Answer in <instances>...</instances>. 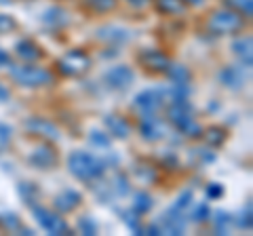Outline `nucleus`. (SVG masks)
<instances>
[{
  "label": "nucleus",
  "instance_id": "f257e3e1",
  "mask_svg": "<svg viewBox=\"0 0 253 236\" xmlns=\"http://www.w3.org/2000/svg\"><path fill=\"white\" fill-rule=\"evenodd\" d=\"M68 167H70V173L76 179H81V182H97L106 173V162L84 150H74L70 154Z\"/></svg>",
  "mask_w": 253,
  "mask_h": 236
},
{
  "label": "nucleus",
  "instance_id": "f03ea898",
  "mask_svg": "<svg viewBox=\"0 0 253 236\" xmlns=\"http://www.w3.org/2000/svg\"><path fill=\"white\" fill-rule=\"evenodd\" d=\"M11 78L21 86H49L55 82V74L46 68H38V66H13L11 68Z\"/></svg>",
  "mask_w": 253,
  "mask_h": 236
},
{
  "label": "nucleus",
  "instance_id": "7ed1b4c3",
  "mask_svg": "<svg viewBox=\"0 0 253 236\" xmlns=\"http://www.w3.org/2000/svg\"><path fill=\"white\" fill-rule=\"evenodd\" d=\"M57 70L61 76H84L91 70V55L84 49H72L57 59Z\"/></svg>",
  "mask_w": 253,
  "mask_h": 236
},
{
  "label": "nucleus",
  "instance_id": "20e7f679",
  "mask_svg": "<svg viewBox=\"0 0 253 236\" xmlns=\"http://www.w3.org/2000/svg\"><path fill=\"white\" fill-rule=\"evenodd\" d=\"M207 28H209V32L219 34V36L221 34H236L245 28V17L241 13H236L234 9L232 11L230 9L217 11L207 19Z\"/></svg>",
  "mask_w": 253,
  "mask_h": 236
},
{
  "label": "nucleus",
  "instance_id": "39448f33",
  "mask_svg": "<svg viewBox=\"0 0 253 236\" xmlns=\"http://www.w3.org/2000/svg\"><path fill=\"white\" fill-rule=\"evenodd\" d=\"M32 213H34L38 226H41L46 234H72L70 226L66 224V219H63L59 213H55V211L34 204V207H32Z\"/></svg>",
  "mask_w": 253,
  "mask_h": 236
},
{
  "label": "nucleus",
  "instance_id": "423d86ee",
  "mask_svg": "<svg viewBox=\"0 0 253 236\" xmlns=\"http://www.w3.org/2000/svg\"><path fill=\"white\" fill-rule=\"evenodd\" d=\"M165 104V89H148L141 91L133 99V110H137L141 116L156 114Z\"/></svg>",
  "mask_w": 253,
  "mask_h": 236
},
{
  "label": "nucleus",
  "instance_id": "0eeeda50",
  "mask_svg": "<svg viewBox=\"0 0 253 236\" xmlns=\"http://www.w3.org/2000/svg\"><path fill=\"white\" fill-rule=\"evenodd\" d=\"M23 129H26L30 135H36V137H42V139H49V141H59L61 133L59 129L55 127L51 120H46L42 116H32L23 122Z\"/></svg>",
  "mask_w": 253,
  "mask_h": 236
},
{
  "label": "nucleus",
  "instance_id": "6e6552de",
  "mask_svg": "<svg viewBox=\"0 0 253 236\" xmlns=\"http://www.w3.org/2000/svg\"><path fill=\"white\" fill-rule=\"evenodd\" d=\"M137 59H139V64L144 66L148 72H152V74H165V72H167V68L171 66V57L167 53L158 51V49L141 51L137 55Z\"/></svg>",
  "mask_w": 253,
  "mask_h": 236
},
{
  "label": "nucleus",
  "instance_id": "1a4fd4ad",
  "mask_svg": "<svg viewBox=\"0 0 253 236\" xmlns=\"http://www.w3.org/2000/svg\"><path fill=\"white\" fill-rule=\"evenodd\" d=\"M133 80H135V72H133V68H129V66H114V68L106 70V74H104V82L110 89H116V91L129 89Z\"/></svg>",
  "mask_w": 253,
  "mask_h": 236
},
{
  "label": "nucleus",
  "instance_id": "9d476101",
  "mask_svg": "<svg viewBox=\"0 0 253 236\" xmlns=\"http://www.w3.org/2000/svg\"><path fill=\"white\" fill-rule=\"evenodd\" d=\"M158 228H161V234H184L186 232V217H184V211H179L175 207L167 209L161 217V222L156 224Z\"/></svg>",
  "mask_w": 253,
  "mask_h": 236
},
{
  "label": "nucleus",
  "instance_id": "9b49d317",
  "mask_svg": "<svg viewBox=\"0 0 253 236\" xmlns=\"http://www.w3.org/2000/svg\"><path fill=\"white\" fill-rule=\"evenodd\" d=\"M59 156L53 150V146H38L34 152L28 156V162L36 169H53L57 164Z\"/></svg>",
  "mask_w": 253,
  "mask_h": 236
},
{
  "label": "nucleus",
  "instance_id": "f8f14e48",
  "mask_svg": "<svg viewBox=\"0 0 253 236\" xmlns=\"http://www.w3.org/2000/svg\"><path fill=\"white\" fill-rule=\"evenodd\" d=\"M139 131H141V137L148 139V141H158V139H163V137H165V124L158 120L156 114L141 116Z\"/></svg>",
  "mask_w": 253,
  "mask_h": 236
},
{
  "label": "nucleus",
  "instance_id": "ddd939ff",
  "mask_svg": "<svg viewBox=\"0 0 253 236\" xmlns=\"http://www.w3.org/2000/svg\"><path fill=\"white\" fill-rule=\"evenodd\" d=\"M219 80L224 86H228V89H234V91L243 89L245 80H247V76H245V66H226L219 72Z\"/></svg>",
  "mask_w": 253,
  "mask_h": 236
},
{
  "label": "nucleus",
  "instance_id": "4468645a",
  "mask_svg": "<svg viewBox=\"0 0 253 236\" xmlns=\"http://www.w3.org/2000/svg\"><path fill=\"white\" fill-rule=\"evenodd\" d=\"M104 124H106L108 131H110V137L126 139V137L131 135V124L121 114H106L104 116Z\"/></svg>",
  "mask_w": 253,
  "mask_h": 236
},
{
  "label": "nucleus",
  "instance_id": "2eb2a0df",
  "mask_svg": "<svg viewBox=\"0 0 253 236\" xmlns=\"http://www.w3.org/2000/svg\"><path fill=\"white\" fill-rule=\"evenodd\" d=\"M167 118H169V122H173L177 129H181L190 120H194L192 106H190L188 101H184V104H171V108L167 110Z\"/></svg>",
  "mask_w": 253,
  "mask_h": 236
},
{
  "label": "nucleus",
  "instance_id": "dca6fc26",
  "mask_svg": "<svg viewBox=\"0 0 253 236\" xmlns=\"http://www.w3.org/2000/svg\"><path fill=\"white\" fill-rule=\"evenodd\" d=\"M83 200V194L76 192V190H63L55 196V209H57V213H70V211H74L78 204Z\"/></svg>",
  "mask_w": 253,
  "mask_h": 236
},
{
  "label": "nucleus",
  "instance_id": "f3484780",
  "mask_svg": "<svg viewBox=\"0 0 253 236\" xmlns=\"http://www.w3.org/2000/svg\"><path fill=\"white\" fill-rule=\"evenodd\" d=\"M15 53H17L23 61H36L44 55L41 46H38L34 40H30V38H21V40L15 44Z\"/></svg>",
  "mask_w": 253,
  "mask_h": 236
},
{
  "label": "nucleus",
  "instance_id": "a211bd4d",
  "mask_svg": "<svg viewBox=\"0 0 253 236\" xmlns=\"http://www.w3.org/2000/svg\"><path fill=\"white\" fill-rule=\"evenodd\" d=\"M158 13L169 15V17H179V15H186L188 4L186 0H154Z\"/></svg>",
  "mask_w": 253,
  "mask_h": 236
},
{
  "label": "nucleus",
  "instance_id": "6ab92c4d",
  "mask_svg": "<svg viewBox=\"0 0 253 236\" xmlns=\"http://www.w3.org/2000/svg\"><path fill=\"white\" fill-rule=\"evenodd\" d=\"M232 51L241 57L245 68H251V64H253V57H251V36L236 38V40L232 42Z\"/></svg>",
  "mask_w": 253,
  "mask_h": 236
},
{
  "label": "nucleus",
  "instance_id": "aec40b11",
  "mask_svg": "<svg viewBox=\"0 0 253 236\" xmlns=\"http://www.w3.org/2000/svg\"><path fill=\"white\" fill-rule=\"evenodd\" d=\"M169 76V80L173 84H190V80H192V72L184 66V64H173L167 68V72H165Z\"/></svg>",
  "mask_w": 253,
  "mask_h": 236
},
{
  "label": "nucleus",
  "instance_id": "412c9836",
  "mask_svg": "<svg viewBox=\"0 0 253 236\" xmlns=\"http://www.w3.org/2000/svg\"><path fill=\"white\" fill-rule=\"evenodd\" d=\"M97 38H101V40L106 42H126L129 40V32L123 28H116V26H110V28H101L97 30Z\"/></svg>",
  "mask_w": 253,
  "mask_h": 236
},
{
  "label": "nucleus",
  "instance_id": "4be33fe9",
  "mask_svg": "<svg viewBox=\"0 0 253 236\" xmlns=\"http://www.w3.org/2000/svg\"><path fill=\"white\" fill-rule=\"evenodd\" d=\"M154 207V200H152V196H150L148 192L144 190H139L133 194V200H131V211H135L137 215H146L150 209Z\"/></svg>",
  "mask_w": 253,
  "mask_h": 236
},
{
  "label": "nucleus",
  "instance_id": "5701e85b",
  "mask_svg": "<svg viewBox=\"0 0 253 236\" xmlns=\"http://www.w3.org/2000/svg\"><path fill=\"white\" fill-rule=\"evenodd\" d=\"M190 93H192L190 84H173L171 89H165V99H169L171 104H184L188 101Z\"/></svg>",
  "mask_w": 253,
  "mask_h": 236
},
{
  "label": "nucleus",
  "instance_id": "b1692460",
  "mask_svg": "<svg viewBox=\"0 0 253 236\" xmlns=\"http://www.w3.org/2000/svg\"><path fill=\"white\" fill-rule=\"evenodd\" d=\"M42 21L46 23V26H53V28H63V26H68V21H70V17H68V13L63 11V9H49V11H44V15H42Z\"/></svg>",
  "mask_w": 253,
  "mask_h": 236
},
{
  "label": "nucleus",
  "instance_id": "393cba45",
  "mask_svg": "<svg viewBox=\"0 0 253 236\" xmlns=\"http://www.w3.org/2000/svg\"><path fill=\"white\" fill-rule=\"evenodd\" d=\"M83 6L91 13H110L118 6V0H83Z\"/></svg>",
  "mask_w": 253,
  "mask_h": 236
},
{
  "label": "nucleus",
  "instance_id": "a878e982",
  "mask_svg": "<svg viewBox=\"0 0 253 236\" xmlns=\"http://www.w3.org/2000/svg\"><path fill=\"white\" fill-rule=\"evenodd\" d=\"M17 192H19L21 198L30 204V207H34L36 200H38V194H41L38 186L32 184V182H21V184H17Z\"/></svg>",
  "mask_w": 253,
  "mask_h": 236
},
{
  "label": "nucleus",
  "instance_id": "bb28decb",
  "mask_svg": "<svg viewBox=\"0 0 253 236\" xmlns=\"http://www.w3.org/2000/svg\"><path fill=\"white\" fill-rule=\"evenodd\" d=\"M203 135H205V141H207V146H211V148H219V146H224V141H226V137H228V133L221 129V127H211V129L205 131Z\"/></svg>",
  "mask_w": 253,
  "mask_h": 236
},
{
  "label": "nucleus",
  "instance_id": "cd10ccee",
  "mask_svg": "<svg viewBox=\"0 0 253 236\" xmlns=\"http://www.w3.org/2000/svg\"><path fill=\"white\" fill-rule=\"evenodd\" d=\"M0 228L6 232H17L21 230V219L13 211H4V213H0Z\"/></svg>",
  "mask_w": 253,
  "mask_h": 236
},
{
  "label": "nucleus",
  "instance_id": "c85d7f7f",
  "mask_svg": "<svg viewBox=\"0 0 253 236\" xmlns=\"http://www.w3.org/2000/svg\"><path fill=\"white\" fill-rule=\"evenodd\" d=\"M89 141L93 148H99V150H108L110 144H112V137L110 133H104V131H91L89 133Z\"/></svg>",
  "mask_w": 253,
  "mask_h": 236
},
{
  "label": "nucleus",
  "instance_id": "c756f323",
  "mask_svg": "<svg viewBox=\"0 0 253 236\" xmlns=\"http://www.w3.org/2000/svg\"><path fill=\"white\" fill-rule=\"evenodd\" d=\"M135 175L141 179L144 184H154L158 173L154 167H150V164H135Z\"/></svg>",
  "mask_w": 253,
  "mask_h": 236
},
{
  "label": "nucleus",
  "instance_id": "7c9ffc66",
  "mask_svg": "<svg viewBox=\"0 0 253 236\" xmlns=\"http://www.w3.org/2000/svg\"><path fill=\"white\" fill-rule=\"evenodd\" d=\"M211 219H213V226H215L217 234L228 232V228H230V224H232V217L228 215L226 211H215V217H211Z\"/></svg>",
  "mask_w": 253,
  "mask_h": 236
},
{
  "label": "nucleus",
  "instance_id": "2f4dec72",
  "mask_svg": "<svg viewBox=\"0 0 253 236\" xmlns=\"http://www.w3.org/2000/svg\"><path fill=\"white\" fill-rule=\"evenodd\" d=\"M226 6L236 9V13L245 15V17H251L253 15V0H226Z\"/></svg>",
  "mask_w": 253,
  "mask_h": 236
},
{
  "label": "nucleus",
  "instance_id": "473e14b6",
  "mask_svg": "<svg viewBox=\"0 0 253 236\" xmlns=\"http://www.w3.org/2000/svg\"><path fill=\"white\" fill-rule=\"evenodd\" d=\"M76 228H78V232L84 234V236H93V234H97V224H95V222H93V217H89V215L78 217Z\"/></svg>",
  "mask_w": 253,
  "mask_h": 236
},
{
  "label": "nucleus",
  "instance_id": "72a5a7b5",
  "mask_svg": "<svg viewBox=\"0 0 253 236\" xmlns=\"http://www.w3.org/2000/svg\"><path fill=\"white\" fill-rule=\"evenodd\" d=\"M190 217H192V222H196V224H203V222H207V219H211V209H209V204H207V202L196 204V207L192 209V213H190Z\"/></svg>",
  "mask_w": 253,
  "mask_h": 236
},
{
  "label": "nucleus",
  "instance_id": "f704fd0d",
  "mask_svg": "<svg viewBox=\"0 0 253 236\" xmlns=\"http://www.w3.org/2000/svg\"><path fill=\"white\" fill-rule=\"evenodd\" d=\"M112 188H114V194H118V196L129 194V182H126V175L118 173V175L114 177V182H112Z\"/></svg>",
  "mask_w": 253,
  "mask_h": 236
},
{
  "label": "nucleus",
  "instance_id": "c9c22d12",
  "mask_svg": "<svg viewBox=\"0 0 253 236\" xmlns=\"http://www.w3.org/2000/svg\"><path fill=\"white\" fill-rule=\"evenodd\" d=\"M123 222L129 226L135 234L141 232V228H139V215L135 213V211H125V213H123Z\"/></svg>",
  "mask_w": 253,
  "mask_h": 236
},
{
  "label": "nucleus",
  "instance_id": "e433bc0d",
  "mask_svg": "<svg viewBox=\"0 0 253 236\" xmlns=\"http://www.w3.org/2000/svg\"><path fill=\"white\" fill-rule=\"evenodd\" d=\"M13 30H17V21L11 15H2L0 13V34H9Z\"/></svg>",
  "mask_w": 253,
  "mask_h": 236
},
{
  "label": "nucleus",
  "instance_id": "4c0bfd02",
  "mask_svg": "<svg viewBox=\"0 0 253 236\" xmlns=\"http://www.w3.org/2000/svg\"><path fill=\"white\" fill-rule=\"evenodd\" d=\"M205 194H207V198L217 200V198L224 196V186H221L219 182H211L207 188H205Z\"/></svg>",
  "mask_w": 253,
  "mask_h": 236
},
{
  "label": "nucleus",
  "instance_id": "58836bf2",
  "mask_svg": "<svg viewBox=\"0 0 253 236\" xmlns=\"http://www.w3.org/2000/svg\"><path fill=\"white\" fill-rule=\"evenodd\" d=\"M181 133H184L186 137H201L203 135V127L199 122H194V120H190L188 124H184V127L179 129Z\"/></svg>",
  "mask_w": 253,
  "mask_h": 236
},
{
  "label": "nucleus",
  "instance_id": "ea45409f",
  "mask_svg": "<svg viewBox=\"0 0 253 236\" xmlns=\"http://www.w3.org/2000/svg\"><path fill=\"white\" fill-rule=\"evenodd\" d=\"M192 198H194V194L190 192V190H184V192L177 196V200H175V204H173V207L179 209V211H184V209H188L190 204H192Z\"/></svg>",
  "mask_w": 253,
  "mask_h": 236
},
{
  "label": "nucleus",
  "instance_id": "a19ab883",
  "mask_svg": "<svg viewBox=\"0 0 253 236\" xmlns=\"http://www.w3.org/2000/svg\"><path fill=\"white\" fill-rule=\"evenodd\" d=\"M11 144V127L0 122V152H4Z\"/></svg>",
  "mask_w": 253,
  "mask_h": 236
},
{
  "label": "nucleus",
  "instance_id": "79ce46f5",
  "mask_svg": "<svg viewBox=\"0 0 253 236\" xmlns=\"http://www.w3.org/2000/svg\"><path fill=\"white\" fill-rule=\"evenodd\" d=\"M163 167H165V169H169V171L179 169L177 156H175V154H165V156H163Z\"/></svg>",
  "mask_w": 253,
  "mask_h": 236
},
{
  "label": "nucleus",
  "instance_id": "37998d69",
  "mask_svg": "<svg viewBox=\"0 0 253 236\" xmlns=\"http://www.w3.org/2000/svg\"><path fill=\"white\" fill-rule=\"evenodd\" d=\"M241 222H239V226L241 228H247V230H251V202H247V209L241 213Z\"/></svg>",
  "mask_w": 253,
  "mask_h": 236
},
{
  "label": "nucleus",
  "instance_id": "c03bdc74",
  "mask_svg": "<svg viewBox=\"0 0 253 236\" xmlns=\"http://www.w3.org/2000/svg\"><path fill=\"white\" fill-rule=\"evenodd\" d=\"M4 66H11V55L4 49H0V68H4Z\"/></svg>",
  "mask_w": 253,
  "mask_h": 236
},
{
  "label": "nucleus",
  "instance_id": "a18cd8bd",
  "mask_svg": "<svg viewBox=\"0 0 253 236\" xmlns=\"http://www.w3.org/2000/svg\"><path fill=\"white\" fill-rule=\"evenodd\" d=\"M11 97V91H9V86H6L4 82H0V101H6Z\"/></svg>",
  "mask_w": 253,
  "mask_h": 236
},
{
  "label": "nucleus",
  "instance_id": "49530a36",
  "mask_svg": "<svg viewBox=\"0 0 253 236\" xmlns=\"http://www.w3.org/2000/svg\"><path fill=\"white\" fill-rule=\"evenodd\" d=\"M126 2L133 4V6H135V9H141V6H146V4L150 2V0H126Z\"/></svg>",
  "mask_w": 253,
  "mask_h": 236
},
{
  "label": "nucleus",
  "instance_id": "de8ad7c7",
  "mask_svg": "<svg viewBox=\"0 0 253 236\" xmlns=\"http://www.w3.org/2000/svg\"><path fill=\"white\" fill-rule=\"evenodd\" d=\"M186 4H196L199 6V4H203V0H186Z\"/></svg>",
  "mask_w": 253,
  "mask_h": 236
},
{
  "label": "nucleus",
  "instance_id": "09e8293b",
  "mask_svg": "<svg viewBox=\"0 0 253 236\" xmlns=\"http://www.w3.org/2000/svg\"><path fill=\"white\" fill-rule=\"evenodd\" d=\"M11 2V0H0V4H9Z\"/></svg>",
  "mask_w": 253,
  "mask_h": 236
}]
</instances>
